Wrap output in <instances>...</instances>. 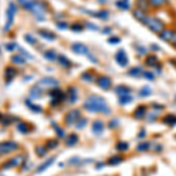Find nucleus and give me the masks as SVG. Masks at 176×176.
<instances>
[{
  "label": "nucleus",
  "mask_w": 176,
  "mask_h": 176,
  "mask_svg": "<svg viewBox=\"0 0 176 176\" xmlns=\"http://www.w3.org/2000/svg\"><path fill=\"white\" fill-rule=\"evenodd\" d=\"M1 119H3V115H1V114H0V120H1Z\"/></svg>",
  "instance_id": "obj_59"
},
{
  "label": "nucleus",
  "mask_w": 176,
  "mask_h": 176,
  "mask_svg": "<svg viewBox=\"0 0 176 176\" xmlns=\"http://www.w3.org/2000/svg\"><path fill=\"white\" fill-rule=\"evenodd\" d=\"M18 1H19L20 6H21L23 8H25V10H31V8L33 7L34 3H35V0H18Z\"/></svg>",
  "instance_id": "obj_20"
},
{
  "label": "nucleus",
  "mask_w": 176,
  "mask_h": 176,
  "mask_svg": "<svg viewBox=\"0 0 176 176\" xmlns=\"http://www.w3.org/2000/svg\"><path fill=\"white\" fill-rule=\"evenodd\" d=\"M98 84L102 88V89L107 91V89H109V87L112 86V80L109 77H107V76H101V77L98 79Z\"/></svg>",
  "instance_id": "obj_13"
},
{
  "label": "nucleus",
  "mask_w": 176,
  "mask_h": 176,
  "mask_svg": "<svg viewBox=\"0 0 176 176\" xmlns=\"http://www.w3.org/2000/svg\"><path fill=\"white\" fill-rule=\"evenodd\" d=\"M163 122L172 127V126H175V125H176V116H174V115H168L167 118H164Z\"/></svg>",
  "instance_id": "obj_32"
},
{
  "label": "nucleus",
  "mask_w": 176,
  "mask_h": 176,
  "mask_svg": "<svg viewBox=\"0 0 176 176\" xmlns=\"http://www.w3.org/2000/svg\"><path fill=\"white\" fill-rule=\"evenodd\" d=\"M115 92L118 93L119 96H121V95H127V94H129V93H130V89H129L128 87H125V86H119V87H116Z\"/></svg>",
  "instance_id": "obj_27"
},
{
  "label": "nucleus",
  "mask_w": 176,
  "mask_h": 176,
  "mask_svg": "<svg viewBox=\"0 0 176 176\" xmlns=\"http://www.w3.org/2000/svg\"><path fill=\"white\" fill-rule=\"evenodd\" d=\"M83 107H84L86 111L91 112V113H105V114H108L111 112V109L107 106L105 99L100 98V96H89L86 100Z\"/></svg>",
  "instance_id": "obj_1"
},
{
  "label": "nucleus",
  "mask_w": 176,
  "mask_h": 176,
  "mask_svg": "<svg viewBox=\"0 0 176 176\" xmlns=\"http://www.w3.org/2000/svg\"><path fill=\"white\" fill-rule=\"evenodd\" d=\"M0 176H5V175H3V174H0Z\"/></svg>",
  "instance_id": "obj_60"
},
{
  "label": "nucleus",
  "mask_w": 176,
  "mask_h": 176,
  "mask_svg": "<svg viewBox=\"0 0 176 176\" xmlns=\"http://www.w3.org/2000/svg\"><path fill=\"white\" fill-rule=\"evenodd\" d=\"M35 151H37V154H38L40 157H42V156H45V155H46V149H45V147H44V146H37Z\"/></svg>",
  "instance_id": "obj_40"
},
{
  "label": "nucleus",
  "mask_w": 176,
  "mask_h": 176,
  "mask_svg": "<svg viewBox=\"0 0 176 176\" xmlns=\"http://www.w3.org/2000/svg\"><path fill=\"white\" fill-rule=\"evenodd\" d=\"M149 147H150V143H148V142H143V143H140V144L136 147V149H137L139 151H144V150H147Z\"/></svg>",
  "instance_id": "obj_41"
},
{
  "label": "nucleus",
  "mask_w": 176,
  "mask_h": 176,
  "mask_svg": "<svg viewBox=\"0 0 176 176\" xmlns=\"http://www.w3.org/2000/svg\"><path fill=\"white\" fill-rule=\"evenodd\" d=\"M146 112H147L146 107H144V106H140V107L136 108V111L134 112V115H135L136 119H142V118L146 115Z\"/></svg>",
  "instance_id": "obj_26"
},
{
  "label": "nucleus",
  "mask_w": 176,
  "mask_h": 176,
  "mask_svg": "<svg viewBox=\"0 0 176 176\" xmlns=\"http://www.w3.org/2000/svg\"><path fill=\"white\" fill-rule=\"evenodd\" d=\"M77 141H79V137H77L76 134H69V135L67 136V139H66V144H67L68 147H72V146L76 144Z\"/></svg>",
  "instance_id": "obj_19"
},
{
  "label": "nucleus",
  "mask_w": 176,
  "mask_h": 176,
  "mask_svg": "<svg viewBox=\"0 0 176 176\" xmlns=\"http://www.w3.org/2000/svg\"><path fill=\"white\" fill-rule=\"evenodd\" d=\"M18 49H19V52H20V54L24 56V58H26V59H33V55H31L30 53H27L25 49H23V48H20L19 46H18Z\"/></svg>",
  "instance_id": "obj_47"
},
{
  "label": "nucleus",
  "mask_w": 176,
  "mask_h": 176,
  "mask_svg": "<svg viewBox=\"0 0 176 176\" xmlns=\"http://www.w3.org/2000/svg\"><path fill=\"white\" fill-rule=\"evenodd\" d=\"M123 161V158L122 157H120V156H113V157H111L109 158V164H113V165H116V164H119L120 162H122Z\"/></svg>",
  "instance_id": "obj_38"
},
{
  "label": "nucleus",
  "mask_w": 176,
  "mask_h": 176,
  "mask_svg": "<svg viewBox=\"0 0 176 176\" xmlns=\"http://www.w3.org/2000/svg\"><path fill=\"white\" fill-rule=\"evenodd\" d=\"M143 24H144L146 26H148V27H149L153 32H155V33H161L162 30H163V24H162L158 19L153 18V17H148V15H147V18H146V20L143 21Z\"/></svg>",
  "instance_id": "obj_3"
},
{
  "label": "nucleus",
  "mask_w": 176,
  "mask_h": 176,
  "mask_svg": "<svg viewBox=\"0 0 176 176\" xmlns=\"http://www.w3.org/2000/svg\"><path fill=\"white\" fill-rule=\"evenodd\" d=\"M89 15H93L95 18H99V19H106L109 17L108 12L107 11H99V12H88Z\"/></svg>",
  "instance_id": "obj_22"
},
{
  "label": "nucleus",
  "mask_w": 176,
  "mask_h": 176,
  "mask_svg": "<svg viewBox=\"0 0 176 176\" xmlns=\"http://www.w3.org/2000/svg\"><path fill=\"white\" fill-rule=\"evenodd\" d=\"M115 58H116V62H118L120 66H122V67L127 66V63H128V56H127V54H126V52H125L123 49H120V51L116 53Z\"/></svg>",
  "instance_id": "obj_11"
},
{
  "label": "nucleus",
  "mask_w": 176,
  "mask_h": 176,
  "mask_svg": "<svg viewBox=\"0 0 176 176\" xmlns=\"http://www.w3.org/2000/svg\"><path fill=\"white\" fill-rule=\"evenodd\" d=\"M54 162H55V156H54V157H49L47 161H45L44 163H41V164H40V165L37 168V172H39V174H40V172L45 171V170H46L48 167H51V165H52Z\"/></svg>",
  "instance_id": "obj_15"
},
{
  "label": "nucleus",
  "mask_w": 176,
  "mask_h": 176,
  "mask_svg": "<svg viewBox=\"0 0 176 176\" xmlns=\"http://www.w3.org/2000/svg\"><path fill=\"white\" fill-rule=\"evenodd\" d=\"M133 14H134V17L137 19V20H140L141 23H143L144 20H146V18H147V14L143 12V10H141V8H136V10H134L133 11Z\"/></svg>",
  "instance_id": "obj_18"
},
{
  "label": "nucleus",
  "mask_w": 176,
  "mask_h": 176,
  "mask_svg": "<svg viewBox=\"0 0 176 176\" xmlns=\"http://www.w3.org/2000/svg\"><path fill=\"white\" fill-rule=\"evenodd\" d=\"M31 11L38 20H45L46 19V7L41 1H35L33 7L31 8Z\"/></svg>",
  "instance_id": "obj_4"
},
{
  "label": "nucleus",
  "mask_w": 176,
  "mask_h": 176,
  "mask_svg": "<svg viewBox=\"0 0 176 176\" xmlns=\"http://www.w3.org/2000/svg\"><path fill=\"white\" fill-rule=\"evenodd\" d=\"M108 41H109V44H118V42L120 41V39L116 38V37H113V38H111Z\"/></svg>",
  "instance_id": "obj_55"
},
{
  "label": "nucleus",
  "mask_w": 176,
  "mask_h": 176,
  "mask_svg": "<svg viewBox=\"0 0 176 176\" xmlns=\"http://www.w3.org/2000/svg\"><path fill=\"white\" fill-rule=\"evenodd\" d=\"M58 84L59 82L54 77H42L37 83V86H39L40 88H52V87H56Z\"/></svg>",
  "instance_id": "obj_9"
},
{
  "label": "nucleus",
  "mask_w": 176,
  "mask_h": 176,
  "mask_svg": "<svg viewBox=\"0 0 176 176\" xmlns=\"http://www.w3.org/2000/svg\"><path fill=\"white\" fill-rule=\"evenodd\" d=\"M25 103L28 106V108H30L32 112H35V113H40V112H41V107H40V106H38V105L32 103V102H31V99L25 100Z\"/></svg>",
  "instance_id": "obj_25"
},
{
  "label": "nucleus",
  "mask_w": 176,
  "mask_h": 176,
  "mask_svg": "<svg viewBox=\"0 0 176 176\" xmlns=\"http://www.w3.org/2000/svg\"><path fill=\"white\" fill-rule=\"evenodd\" d=\"M80 119V112L79 109H72L66 114L65 118V123L67 126H72L74 123H76V121Z\"/></svg>",
  "instance_id": "obj_8"
},
{
  "label": "nucleus",
  "mask_w": 176,
  "mask_h": 176,
  "mask_svg": "<svg viewBox=\"0 0 176 176\" xmlns=\"http://www.w3.org/2000/svg\"><path fill=\"white\" fill-rule=\"evenodd\" d=\"M144 136H146V135H144V130L142 129L141 133H140V135H139V137H144Z\"/></svg>",
  "instance_id": "obj_57"
},
{
  "label": "nucleus",
  "mask_w": 176,
  "mask_h": 176,
  "mask_svg": "<svg viewBox=\"0 0 176 176\" xmlns=\"http://www.w3.org/2000/svg\"><path fill=\"white\" fill-rule=\"evenodd\" d=\"M118 123V121H112V122H109V127H116L115 125Z\"/></svg>",
  "instance_id": "obj_56"
},
{
  "label": "nucleus",
  "mask_w": 176,
  "mask_h": 176,
  "mask_svg": "<svg viewBox=\"0 0 176 176\" xmlns=\"http://www.w3.org/2000/svg\"><path fill=\"white\" fill-rule=\"evenodd\" d=\"M58 147V141L56 140H47L46 141V148L48 149H53Z\"/></svg>",
  "instance_id": "obj_39"
},
{
  "label": "nucleus",
  "mask_w": 176,
  "mask_h": 176,
  "mask_svg": "<svg viewBox=\"0 0 176 176\" xmlns=\"http://www.w3.org/2000/svg\"><path fill=\"white\" fill-rule=\"evenodd\" d=\"M19 148V144L14 141H5L0 142V155H5L8 153H12Z\"/></svg>",
  "instance_id": "obj_6"
},
{
  "label": "nucleus",
  "mask_w": 176,
  "mask_h": 176,
  "mask_svg": "<svg viewBox=\"0 0 176 176\" xmlns=\"http://www.w3.org/2000/svg\"><path fill=\"white\" fill-rule=\"evenodd\" d=\"M11 59H12V62L15 63V65H25L26 63V58H24L21 54L13 55Z\"/></svg>",
  "instance_id": "obj_21"
},
{
  "label": "nucleus",
  "mask_w": 176,
  "mask_h": 176,
  "mask_svg": "<svg viewBox=\"0 0 176 176\" xmlns=\"http://www.w3.org/2000/svg\"><path fill=\"white\" fill-rule=\"evenodd\" d=\"M15 13H17V6L13 1L10 3L8 5V8L6 11V23L4 25V32H7L11 30L12 25H13V21H14V17H15Z\"/></svg>",
  "instance_id": "obj_2"
},
{
  "label": "nucleus",
  "mask_w": 176,
  "mask_h": 176,
  "mask_svg": "<svg viewBox=\"0 0 176 176\" xmlns=\"http://www.w3.org/2000/svg\"><path fill=\"white\" fill-rule=\"evenodd\" d=\"M41 95H42V88H40L37 84L31 88V91H30V99H40Z\"/></svg>",
  "instance_id": "obj_14"
},
{
  "label": "nucleus",
  "mask_w": 176,
  "mask_h": 176,
  "mask_svg": "<svg viewBox=\"0 0 176 176\" xmlns=\"http://www.w3.org/2000/svg\"><path fill=\"white\" fill-rule=\"evenodd\" d=\"M143 76H144L147 80H150V81L154 80V75H153L150 72H143Z\"/></svg>",
  "instance_id": "obj_53"
},
{
  "label": "nucleus",
  "mask_w": 176,
  "mask_h": 176,
  "mask_svg": "<svg viewBox=\"0 0 176 176\" xmlns=\"http://www.w3.org/2000/svg\"><path fill=\"white\" fill-rule=\"evenodd\" d=\"M149 1H150V4H151V5H154V6L158 7V6H163V5H165L167 0H149Z\"/></svg>",
  "instance_id": "obj_42"
},
{
  "label": "nucleus",
  "mask_w": 176,
  "mask_h": 176,
  "mask_svg": "<svg viewBox=\"0 0 176 176\" xmlns=\"http://www.w3.org/2000/svg\"><path fill=\"white\" fill-rule=\"evenodd\" d=\"M15 75H17V69H14L13 67H6V69H5V77H6L7 82H11L14 79Z\"/></svg>",
  "instance_id": "obj_16"
},
{
  "label": "nucleus",
  "mask_w": 176,
  "mask_h": 176,
  "mask_svg": "<svg viewBox=\"0 0 176 176\" xmlns=\"http://www.w3.org/2000/svg\"><path fill=\"white\" fill-rule=\"evenodd\" d=\"M53 128H54V130H55V133H56V135L59 137H63L65 136V130L62 128H60L56 123H53Z\"/></svg>",
  "instance_id": "obj_37"
},
{
  "label": "nucleus",
  "mask_w": 176,
  "mask_h": 176,
  "mask_svg": "<svg viewBox=\"0 0 176 176\" xmlns=\"http://www.w3.org/2000/svg\"><path fill=\"white\" fill-rule=\"evenodd\" d=\"M67 94H68V98H69V101L70 102H75L76 101V91H75V88H73V87H69L68 88V92H67Z\"/></svg>",
  "instance_id": "obj_28"
},
{
  "label": "nucleus",
  "mask_w": 176,
  "mask_h": 176,
  "mask_svg": "<svg viewBox=\"0 0 176 176\" xmlns=\"http://www.w3.org/2000/svg\"><path fill=\"white\" fill-rule=\"evenodd\" d=\"M56 26H58L60 30H66V28L68 27L67 23H63V21H59V23H56Z\"/></svg>",
  "instance_id": "obj_52"
},
{
  "label": "nucleus",
  "mask_w": 176,
  "mask_h": 176,
  "mask_svg": "<svg viewBox=\"0 0 176 176\" xmlns=\"http://www.w3.org/2000/svg\"><path fill=\"white\" fill-rule=\"evenodd\" d=\"M137 4H139V7L141 8V10H146L147 7H148V1L147 0H137Z\"/></svg>",
  "instance_id": "obj_48"
},
{
  "label": "nucleus",
  "mask_w": 176,
  "mask_h": 176,
  "mask_svg": "<svg viewBox=\"0 0 176 176\" xmlns=\"http://www.w3.org/2000/svg\"><path fill=\"white\" fill-rule=\"evenodd\" d=\"M58 61L60 62L61 66H63V67H66V68H68V67L72 66V62H70L65 55H58Z\"/></svg>",
  "instance_id": "obj_24"
},
{
  "label": "nucleus",
  "mask_w": 176,
  "mask_h": 176,
  "mask_svg": "<svg viewBox=\"0 0 176 176\" xmlns=\"http://www.w3.org/2000/svg\"><path fill=\"white\" fill-rule=\"evenodd\" d=\"M86 26H87V28H89V30H94V31H98V30H99L98 26H95V25H93V24H89V23H87Z\"/></svg>",
  "instance_id": "obj_54"
},
{
  "label": "nucleus",
  "mask_w": 176,
  "mask_h": 176,
  "mask_svg": "<svg viewBox=\"0 0 176 176\" xmlns=\"http://www.w3.org/2000/svg\"><path fill=\"white\" fill-rule=\"evenodd\" d=\"M72 49L74 53L76 54H80V55H88L89 54V51H88V48L83 45V44H80V42H75L72 45Z\"/></svg>",
  "instance_id": "obj_10"
},
{
  "label": "nucleus",
  "mask_w": 176,
  "mask_h": 176,
  "mask_svg": "<svg viewBox=\"0 0 176 176\" xmlns=\"http://www.w3.org/2000/svg\"><path fill=\"white\" fill-rule=\"evenodd\" d=\"M103 128L105 127H103V123L101 120H95L92 125V130L95 135H101L103 133Z\"/></svg>",
  "instance_id": "obj_12"
},
{
  "label": "nucleus",
  "mask_w": 176,
  "mask_h": 176,
  "mask_svg": "<svg viewBox=\"0 0 176 176\" xmlns=\"http://www.w3.org/2000/svg\"><path fill=\"white\" fill-rule=\"evenodd\" d=\"M81 77H82L84 81H88V82L93 80V75H92L91 73H83V74L81 75Z\"/></svg>",
  "instance_id": "obj_49"
},
{
  "label": "nucleus",
  "mask_w": 176,
  "mask_h": 176,
  "mask_svg": "<svg viewBox=\"0 0 176 176\" xmlns=\"http://www.w3.org/2000/svg\"><path fill=\"white\" fill-rule=\"evenodd\" d=\"M17 129H18L20 133H23V134H27V133L30 132L28 125H26V123H24V122H19V123L17 125Z\"/></svg>",
  "instance_id": "obj_29"
},
{
  "label": "nucleus",
  "mask_w": 176,
  "mask_h": 176,
  "mask_svg": "<svg viewBox=\"0 0 176 176\" xmlns=\"http://www.w3.org/2000/svg\"><path fill=\"white\" fill-rule=\"evenodd\" d=\"M116 6L122 8V10H129L130 5H129V0H120L116 3Z\"/></svg>",
  "instance_id": "obj_31"
},
{
  "label": "nucleus",
  "mask_w": 176,
  "mask_h": 176,
  "mask_svg": "<svg viewBox=\"0 0 176 176\" xmlns=\"http://www.w3.org/2000/svg\"><path fill=\"white\" fill-rule=\"evenodd\" d=\"M160 35H161V38L163 39V40H170L172 37H174V34H172V32L171 31H163V32H161L160 33Z\"/></svg>",
  "instance_id": "obj_35"
},
{
  "label": "nucleus",
  "mask_w": 176,
  "mask_h": 176,
  "mask_svg": "<svg viewBox=\"0 0 176 176\" xmlns=\"http://www.w3.org/2000/svg\"><path fill=\"white\" fill-rule=\"evenodd\" d=\"M5 48H6L7 51H14L15 48H18V45L14 44V42H12V44H6V45H5Z\"/></svg>",
  "instance_id": "obj_50"
},
{
  "label": "nucleus",
  "mask_w": 176,
  "mask_h": 176,
  "mask_svg": "<svg viewBox=\"0 0 176 176\" xmlns=\"http://www.w3.org/2000/svg\"><path fill=\"white\" fill-rule=\"evenodd\" d=\"M25 40L28 42V44H31V45H34V44H37V39L35 38H33L31 34H25Z\"/></svg>",
  "instance_id": "obj_44"
},
{
  "label": "nucleus",
  "mask_w": 176,
  "mask_h": 176,
  "mask_svg": "<svg viewBox=\"0 0 176 176\" xmlns=\"http://www.w3.org/2000/svg\"><path fill=\"white\" fill-rule=\"evenodd\" d=\"M175 38H176V35H175Z\"/></svg>",
  "instance_id": "obj_61"
},
{
  "label": "nucleus",
  "mask_w": 176,
  "mask_h": 176,
  "mask_svg": "<svg viewBox=\"0 0 176 176\" xmlns=\"http://www.w3.org/2000/svg\"><path fill=\"white\" fill-rule=\"evenodd\" d=\"M86 123H87V119H86V118L79 119L77 122H76V128H77V129H81V128H83V127L86 126Z\"/></svg>",
  "instance_id": "obj_43"
},
{
  "label": "nucleus",
  "mask_w": 176,
  "mask_h": 176,
  "mask_svg": "<svg viewBox=\"0 0 176 176\" xmlns=\"http://www.w3.org/2000/svg\"><path fill=\"white\" fill-rule=\"evenodd\" d=\"M128 143H126V142H119L118 143V146H116V148L120 150V151H123V150H127L128 149Z\"/></svg>",
  "instance_id": "obj_46"
},
{
  "label": "nucleus",
  "mask_w": 176,
  "mask_h": 176,
  "mask_svg": "<svg viewBox=\"0 0 176 176\" xmlns=\"http://www.w3.org/2000/svg\"><path fill=\"white\" fill-rule=\"evenodd\" d=\"M103 31H105L103 33H109V31H111V28H105Z\"/></svg>",
  "instance_id": "obj_58"
},
{
  "label": "nucleus",
  "mask_w": 176,
  "mask_h": 176,
  "mask_svg": "<svg viewBox=\"0 0 176 176\" xmlns=\"http://www.w3.org/2000/svg\"><path fill=\"white\" fill-rule=\"evenodd\" d=\"M25 163V156L24 155H17L14 157H12L11 160H8L7 162H5V164L1 167L3 169H10V168H15V167H20Z\"/></svg>",
  "instance_id": "obj_5"
},
{
  "label": "nucleus",
  "mask_w": 176,
  "mask_h": 176,
  "mask_svg": "<svg viewBox=\"0 0 176 176\" xmlns=\"http://www.w3.org/2000/svg\"><path fill=\"white\" fill-rule=\"evenodd\" d=\"M18 121V119H15V118H12L11 115H7V116H3V119H1V122H3V125L4 126H8L12 121Z\"/></svg>",
  "instance_id": "obj_36"
},
{
  "label": "nucleus",
  "mask_w": 176,
  "mask_h": 176,
  "mask_svg": "<svg viewBox=\"0 0 176 176\" xmlns=\"http://www.w3.org/2000/svg\"><path fill=\"white\" fill-rule=\"evenodd\" d=\"M132 101H133V98H132L129 94L119 96V102H120L121 105H127V103H129V102H132Z\"/></svg>",
  "instance_id": "obj_30"
},
{
  "label": "nucleus",
  "mask_w": 176,
  "mask_h": 176,
  "mask_svg": "<svg viewBox=\"0 0 176 176\" xmlns=\"http://www.w3.org/2000/svg\"><path fill=\"white\" fill-rule=\"evenodd\" d=\"M150 93H151V91H150L149 87H143L142 89L140 91V95H141V96H148Z\"/></svg>",
  "instance_id": "obj_45"
},
{
  "label": "nucleus",
  "mask_w": 176,
  "mask_h": 176,
  "mask_svg": "<svg viewBox=\"0 0 176 176\" xmlns=\"http://www.w3.org/2000/svg\"><path fill=\"white\" fill-rule=\"evenodd\" d=\"M72 31H73V32H81V31H82V25H80V24H74V25L72 26Z\"/></svg>",
  "instance_id": "obj_51"
},
{
  "label": "nucleus",
  "mask_w": 176,
  "mask_h": 176,
  "mask_svg": "<svg viewBox=\"0 0 176 176\" xmlns=\"http://www.w3.org/2000/svg\"><path fill=\"white\" fill-rule=\"evenodd\" d=\"M44 58L47 59L48 61H55L58 59V55H56V53L54 51L51 49V51H47V52L44 53Z\"/></svg>",
  "instance_id": "obj_23"
},
{
  "label": "nucleus",
  "mask_w": 176,
  "mask_h": 176,
  "mask_svg": "<svg viewBox=\"0 0 176 176\" xmlns=\"http://www.w3.org/2000/svg\"><path fill=\"white\" fill-rule=\"evenodd\" d=\"M49 95L53 98V100L51 102L52 106H55V105L62 102L66 99V94L61 89H59V88H53V89L49 92Z\"/></svg>",
  "instance_id": "obj_7"
},
{
  "label": "nucleus",
  "mask_w": 176,
  "mask_h": 176,
  "mask_svg": "<svg viewBox=\"0 0 176 176\" xmlns=\"http://www.w3.org/2000/svg\"><path fill=\"white\" fill-rule=\"evenodd\" d=\"M39 35L40 37H42L44 39H46V40H48V41H53L54 39H55V34H53L52 32H49V31H46V30H39Z\"/></svg>",
  "instance_id": "obj_17"
},
{
  "label": "nucleus",
  "mask_w": 176,
  "mask_h": 176,
  "mask_svg": "<svg viewBox=\"0 0 176 176\" xmlns=\"http://www.w3.org/2000/svg\"><path fill=\"white\" fill-rule=\"evenodd\" d=\"M128 74L132 75V76H139V75L143 74V70H142L141 67H134L133 69H130V70L128 72Z\"/></svg>",
  "instance_id": "obj_33"
},
{
  "label": "nucleus",
  "mask_w": 176,
  "mask_h": 176,
  "mask_svg": "<svg viewBox=\"0 0 176 176\" xmlns=\"http://www.w3.org/2000/svg\"><path fill=\"white\" fill-rule=\"evenodd\" d=\"M147 65L150 66V67H154V66H157V58L155 55H149L147 58Z\"/></svg>",
  "instance_id": "obj_34"
}]
</instances>
